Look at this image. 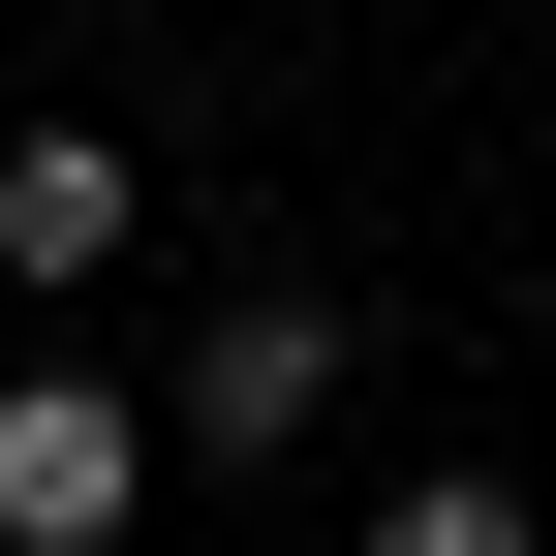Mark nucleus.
<instances>
[{"mask_svg": "<svg viewBox=\"0 0 556 556\" xmlns=\"http://www.w3.org/2000/svg\"><path fill=\"white\" fill-rule=\"evenodd\" d=\"M155 526V402L124 371H0V556H124Z\"/></svg>", "mask_w": 556, "mask_h": 556, "instance_id": "1", "label": "nucleus"}, {"mask_svg": "<svg viewBox=\"0 0 556 556\" xmlns=\"http://www.w3.org/2000/svg\"><path fill=\"white\" fill-rule=\"evenodd\" d=\"M309 402H340V309H309V278H248V309L186 340V402H155V433H248V464H278Z\"/></svg>", "mask_w": 556, "mask_h": 556, "instance_id": "2", "label": "nucleus"}, {"mask_svg": "<svg viewBox=\"0 0 556 556\" xmlns=\"http://www.w3.org/2000/svg\"><path fill=\"white\" fill-rule=\"evenodd\" d=\"M124 217H155V186H124L93 124H31V155H0V278H31V309H62V278H124Z\"/></svg>", "mask_w": 556, "mask_h": 556, "instance_id": "3", "label": "nucleus"}, {"mask_svg": "<svg viewBox=\"0 0 556 556\" xmlns=\"http://www.w3.org/2000/svg\"><path fill=\"white\" fill-rule=\"evenodd\" d=\"M371 556H556V526L495 495V464H402V495H371Z\"/></svg>", "mask_w": 556, "mask_h": 556, "instance_id": "4", "label": "nucleus"}]
</instances>
